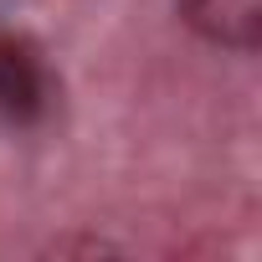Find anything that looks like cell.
I'll use <instances>...</instances> for the list:
<instances>
[{
  "label": "cell",
  "instance_id": "1",
  "mask_svg": "<svg viewBox=\"0 0 262 262\" xmlns=\"http://www.w3.org/2000/svg\"><path fill=\"white\" fill-rule=\"evenodd\" d=\"M47 98H52V82L36 47L21 36H0V118L31 123L47 113Z\"/></svg>",
  "mask_w": 262,
  "mask_h": 262
},
{
  "label": "cell",
  "instance_id": "2",
  "mask_svg": "<svg viewBox=\"0 0 262 262\" xmlns=\"http://www.w3.org/2000/svg\"><path fill=\"white\" fill-rule=\"evenodd\" d=\"M180 21L226 52H257L262 41V0H175Z\"/></svg>",
  "mask_w": 262,
  "mask_h": 262
}]
</instances>
